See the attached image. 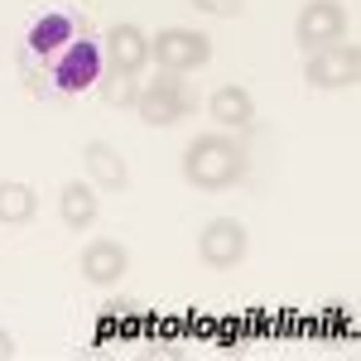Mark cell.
Returning <instances> with one entry per match:
<instances>
[{"label":"cell","mask_w":361,"mask_h":361,"mask_svg":"<svg viewBox=\"0 0 361 361\" xmlns=\"http://www.w3.org/2000/svg\"><path fill=\"white\" fill-rule=\"evenodd\" d=\"M241 173H246V149L231 135H222V130H207V135H197L183 149V178L193 188H202V193L231 188Z\"/></svg>","instance_id":"obj_1"},{"label":"cell","mask_w":361,"mask_h":361,"mask_svg":"<svg viewBox=\"0 0 361 361\" xmlns=\"http://www.w3.org/2000/svg\"><path fill=\"white\" fill-rule=\"evenodd\" d=\"M149 54L164 73H193L212 58V39L197 34V29H159L149 39Z\"/></svg>","instance_id":"obj_2"},{"label":"cell","mask_w":361,"mask_h":361,"mask_svg":"<svg viewBox=\"0 0 361 361\" xmlns=\"http://www.w3.org/2000/svg\"><path fill=\"white\" fill-rule=\"evenodd\" d=\"M304 78L313 87H357L361 82V49L352 39H337L328 49H313L304 63Z\"/></svg>","instance_id":"obj_3"},{"label":"cell","mask_w":361,"mask_h":361,"mask_svg":"<svg viewBox=\"0 0 361 361\" xmlns=\"http://www.w3.org/2000/svg\"><path fill=\"white\" fill-rule=\"evenodd\" d=\"M135 111L145 126H173V121H183V116L193 111V97H188V87H183L178 73H164V78H154L140 92Z\"/></svg>","instance_id":"obj_4"},{"label":"cell","mask_w":361,"mask_h":361,"mask_svg":"<svg viewBox=\"0 0 361 361\" xmlns=\"http://www.w3.org/2000/svg\"><path fill=\"white\" fill-rule=\"evenodd\" d=\"M197 255H202V265H212V270L241 265V260H246V226L236 222V217H212V222L197 231Z\"/></svg>","instance_id":"obj_5"},{"label":"cell","mask_w":361,"mask_h":361,"mask_svg":"<svg viewBox=\"0 0 361 361\" xmlns=\"http://www.w3.org/2000/svg\"><path fill=\"white\" fill-rule=\"evenodd\" d=\"M347 34V15H342V5L337 0H308L304 10H299V20H294V39H299V49L313 54V49H328Z\"/></svg>","instance_id":"obj_6"},{"label":"cell","mask_w":361,"mask_h":361,"mask_svg":"<svg viewBox=\"0 0 361 361\" xmlns=\"http://www.w3.org/2000/svg\"><path fill=\"white\" fill-rule=\"evenodd\" d=\"M78 270H82L87 284L111 289V284H121V279H126V270H130V250L121 246V241H111V236H102V241H92V246L82 250Z\"/></svg>","instance_id":"obj_7"},{"label":"cell","mask_w":361,"mask_h":361,"mask_svg":"<svg viewBox=\"0 0 361 361\" xmlns=\"http://www.w3.org/2000/svg\"><path fill=\"white\" fill-rule=\"evenodd\" d=\"M82 159H87V173H92L97 188H106V193H126V188H130V164H126V154H121L116 145L87 140Z\"/></svg>","instance_id":"obj_8"},{"label":"cell","mask_w":361,"mask_h":361,"mask_svg":"<svg viewBox=\"0 0 361 361\" xmlns=\"http://www.w3.org/2000/svg\"><path fill=\"white\" fill-rule=\"evenodd\" d=\"M207 116L217 121V130H250L255 126V102H250L246 87H217L212 102H207Z\"/></svg>","instance_id":"obj_9"},{"label":"cell","mask_w":361,"mask_h":361,"mask_svg":"<svg viewBox=\"0 0 361 361\" xmlns=\"http://www.w3.org/2000/svg\"><path fill=\"white\" fill-rule=\"evenodd\" d=\"M106 54H111V68L121 73H140L149 63V34L140 25H116L106 34Z\"/></svg>","instance_id":"obj_10"},{"label":"cell","mask_w":361,"mask_h":361,"mask_svg":"<svg viewBox=\"0 0 361 361\" xmlns=\"http://www.w3.org/2000/svg\"><path fill=\"white\" fill-rule=\"evenodd\" d=\"M97 193L87 188V183H68L63 193H58V217H63V226H73V231H87V226L97 222Z\"/></svg>","instance_id":"obj_11"},{"label":"cell","mask_w":361,"mask_h":361,"mask_svg":"<svg viewBox=\"0 0 361 361\" xmlns=\"http://www.w3.org/2000/svg\"><path fill=\"white\" fill-rule=\"evenodd\" d=\"M34 217V188L29 183H0V222L25 226Z\"/></svg>","instance_id":"obj_12"},{"label":"cell","mask_w":361,"mask_h":361,"mask_svg":"<svg viewBox=\"0 0 361 361\" xmlns=\"http://www.w3.org/2000/svg\"><path fill=\"white\" fill-rule=\"evenodd\" d=\"M97 92H102V102H106V106H135V102H140L135 73H121V68H111V73L97 82Z\"/></svg>","instance_id":"obj_13"},{"label":"cell","mask_w":361,"mask_h":361,"mask_svg":"<svg viewBox=\"0 0 361 361\" xmlns=\"http://www.w3.org/2000/svg\"><path fill=\"white\" fill-rule=\"evenodd\" d=\"M188 5L202 10V15H217V20H236L246 10V0H188Z\"/></svg>","instance_id":"obj_14"},{"label":"cell","mask_w":361,"mask_h":361,"mask_svg":"<svg viewBox=\"0 0 361 361\" xmlns=\"http://www.w3.org/2000/svg\"><path fill=\"white\" fill-rule=\"evenodd\" d=\"M10 357H15V337L0 328V361H10Z\"/></svg>","instance_id":"obj_15"}]
</instances>
